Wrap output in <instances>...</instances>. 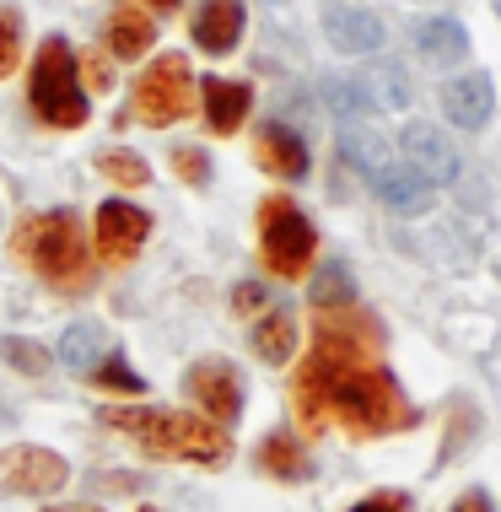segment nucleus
Instances as JSON below:
<instances>
[{"label":"nucleus","instance_id":"obj_1","mask_svg":"<svg viewBox=\"0 0 501 512\" xmlns=\"http://www.w3.org/2000/svg\"><path fill=\"white\" fill-rule=\"evenodd\" d=\"M372 345H378V329L372 324H361L356 335L351 329L340 335L334 324L318 329L313 356L302 362L297 383H291L308 432L324 426V415H334L351 437H388V432L415 426V410H410V399L399 394V383L388 378L383 367L361 362Z\"/></svg>","mask_w":501,"mask_h":512},{"label":"nucleus","instance_id":"obj_2","mask_svg":"<svg viewBox=\"0 0 501 512\" xmlns=\"http://www.w3.org/2000/svg\"><path fill=\"white\" fill-rule=\"evenodd\" d=\"M103 426H114L130 442H141L151 459H184V464H227L232 442L216 421L205 415H184V410H157V405H108Z\"/></svg>","mask_w":501,"mask_h":512},{"label":"nucleus","instance_id":"obj_3","mask_svg":"<svg viewBox=\"0 0 501 512\" xmlns=\"http://www.w3.org/2000/svg\"><path fill=\"white\" fill-rule=\"evenodd\" d=\"M22 254L33 259V270L44 275L49 286L60 292H81L92 281V265H87V238H81V221L71 211H49V216H33L22 227Z\"/></svg>","mask_w":501,"mask_h":512},{"label":"nucleus","instance_id":"obj_4","mask_svg":"<svg viewBox=\"0 0 501 512\" xmlns=\"http://www.w3.org/2000/svg\"><path fill=\"white\" fill-rule=\"evenodd\" d=\"M27 98H33V108L49 124H60V130L87 124L92 103L76 81V54L65 38H44V49H38V60H33V87H27Z\"/></svg>","mask_w":501,"mask_h":512},{"label":"nucleus","instance_id":"obj_5","mask_svg":"<svg viewBox=\"0 0 501 512\" xmlns=\"http://www.w3.org/2000/svg\"><path fill=\"white\" fill-rule=\"evenodd\" d=\"M189 114H194V71H189L184 54H162L135 81V119L141 124H178Z\"/></svg>","mask_w":501,"mask_h":512},{"label":"nucleus","instance_id":"obj_6","mask_svg":"<svg viewBox=\"0 0 501 512\" xmlns=\"http://www.w3.org/2000/svg\"><path fill=\"white\" fill-rule=\"evenodd\" d=\"M259 243H264V265H270L275 275H286V281H297V275L308 270V259H313L318 232L291 200H270L264 216H259Z\"/></svg>","mask_w":501,"mask_h":512},{"label":"nucleus","instance_id":"obj_7","mask_svg":"<svg viewBox=\"0 0 501 512\" xmlns=\"http://www.w3.org/2000/svg\"><path fill=\"white\" fill-rule=\"evenodd\" d=\"M65 459L49 448H11L6 459H0V486L17 491V496H49L65 486Z\"/></svg>","mask_w":501,"mask_h":512},{"label":"nucleus","instance_id":"obj_8","mask_svg":"<svg viewBox=\"0 0 501 512\" xmlns=\"http://www.w3.org/2000/svg\"><path fill=\"white\" fill-rule=\"evenodd\" d=\"M146 232H151V216L135 211L130 200H103L97 205V248H103L108 265H124V259L141 254Z\"/></svg>","mask_w":501,"mask_h":512},{"label":"nucleus","instance_id":"obj_9","mask_svg":"<svg viewBox=\"0 0 501 512\" xmlns=\"http://www.w3.org/2000/svg\"><path fill=\"white\" fill-rule=\"evenodd\" d=\"M399 146H405L410 168L421 173L431 189H437V184H453V178H458V151H453V141L437 130V124H426V119L405 124V135H399Z\"/></svg>","mask_w":501,"mask_h":512},{"label":"nucleus","instance_id":"obj_10","mask_svg":"<svg viewBox=\"0 0 501 512\" xmlns=\"http://www.w3.org/2000/svg\"><path fill=\"white\" fill-rule=\"evenodd\" d=\"M189 394L200 399L205 421H216V426L238 421V410H243V383H238V372H232L227 362L189 367Z\"/></svg>","mask_w":501,"mask_h":512},{"label":"nucleus","instance_id":"obj_11","mask_svg":"<svg viewBox=\"0 0 501 512\" xmlns=\"http://www.w3.org/2000/svg\"><path fill=\"white\" fill-rule=\"evenodd\" d=\"M324 38L340 54H378L383 49V22L361 6H329L324 11Z\"/></svg>","mask_w":501,"mask_h":512},{"label":"nucleus","instance_id":"obj_12","mask_svg":"<svg viewBox=\"0 0 501 512\" xmlns=\"http://www.w3.org/2000/svg\"><path fill=\"white\" fill-rule=\"evenodd\" d=\"M491 103H496V81L485 71H469L442 87V108H448V119L458 130H480L485 119H491Z\"/></svg>","mask_w":501,"mask_h":512},{"label":"nucleus","instance_id":"obj_13","mask_svg":"<svg viewBox=\"0 0 501 512\" xmlns=\"http://www.w3.org/2000/svg\"><path fill=\"white\" fill-rule=\"evenodd\" d=\"M254 151H259V168H270L275 178H302L308 173V141H302L291 124H259Z\"/></svg>","mask_w":501,"mask_h":512},{"label":"nucleus","instance_id":"obj_14","mask_svg":"<svg viewBox=\"0 0 501 512\" xmlns=\"http://www.w3.org/2000/svg\"><path fill=\"white\" fill-rule=\"evenodd\" d=\"M238 38H243V0H200L194 44L211 54H227V49H238Z\"/></svg>","mask_w":501,"mask_h":512},{"label":"nucleus","instance_id":"obj_15","mask_svg":"<svg viewBox=\"0 0 501 512\" xmlns=\"http://www.w3.org/2000/svg\"><path fill=\"white\" fill-rule=\"evenodd\" d=\"M372 184H378L383 205H394V211H405V216H421L431 205V184L415 168H399V162H383V168L372 173Z\"/></svg>","mask_w":501,"mask_h":512},{"label":"nucleus","instance_id":"obj_16","mask_svg":"<svg viewBox=\"0 0 501 512\" xmlns=\"http://www.w3.org/2000/svg\"><path fill=\"white\" fill-rule=\"evenodd\" d=\"M103 38H108V54H119V60H141V54H146L151 44H157V22H151L146 11L119 6L114 17H108Z\"/></svg>","mask_w":501,"mask_h":512},{"label":"nucleus","instance_id":"obj_17","mask_svg":"<svg viewBox=\"0 0 501 512\" xmlns=\"http://www.w3.org/2000/svg\"><path fill=\"white\" fill-rule=\"evenodd\" d=\"M108 356H114V340H108L103 324H71V329H65L60 362L71 367V372H97Z\"/></svg>","mask_w":501,"mask_h":512},{"label":"nucleus","instance_id":"obj_18","mask_svg":"<svg viewBox=\"0 0 501 512\" xmlns=\"http://www.w3.org/2000/svg\"><path fill=\"white\" fill-rule=\"evenodd\" d=\"M248 98L254 92L243 87V81H205V119H211V130L216 135H232L238 124L248 119Z\"/></svg>","mask_w":501,"mask_h":512},{"label":"nucleus","instance_id":"obj_19","mask_svg":"<svg viewBox=\"0 0 501 512\" xmlns=\"http://www.w3.org/2000/svg\"><path fill=\"white\" fill-rule=\"evenodd\" d=\"M415 44H421L426 60L453 65V60H464V54H469V33H464L453 17H431V22L415 27Z\"/></svg>","mask_w":501,"mask_h":512},{"label":"nucleus","instance_id":"obj_20","mask_svg":"<svg viewBox=\"0 0 501 512\" xmlns=\"http://www.w3.org/2000/svg\"><path fill=\"white\" fill-rule=\"evenodd\" d=\"M254 351L264 362H286L291 351H297V313L291 308H270L254 324Z\"/></svg>","mask_w":501,"mask_h":512},{"label":"nucleus","instance_id":"obj_21","mask_svg":"<svg viewBox=\"0 0 501 512\" xmlns=\"http://www.w3.org/2000/svg\"><path fill=\"white\" fill-rule=\"evenodd\" d=\"M259 469H270L275 480H308V453H302V442H291L286 432H275L270 442L259 448Z\"/></svg>","mask_w":501,"mask_h":512},{"label":"nucleus","instance_id":"obj_22","mask_svg":"<svg viewBox=\"0 0 501 512\" xmlns=\"http://www.w3.org/2000/svg\"><path fill=\"white\" fill-rule=\"evenodd\" d=\"M361 81V92L372 98V108H405L410 103V81L399 65H372L367 76H356Z\"/></svg>","mask_w":501,"mask_h":512},{"label":"nucleus","instance_id":"obj_23","mask_svg":"<svg viewBox=\"0 0 501 512\" xmlns=\"http://www.w3.org/2000/svg\"><path fill=\"white\" fill-rule=\"evenodd\" d=\"M351 297H356V281H351V270H345V265H324L313 275V286H308L313 308H345Z\"/></svg>","mask_w":501,"mask_h":512},{"label":"nucleus","instance_id":"obj_24","mask_svg":"<svg viewBox=\"0 0 501 512\" xmlns=\"http://www.w3.org/2000/svg\"><path fill=\"white\" fill-rule=\"evenodd\" d=\"M0 356H6L17 372H27V378H44L49 362H54L44 345H38V340H22V335H6V340H0Z\"/></svg>","mask_w":501,"mask_h":512},{"label":"nucleus","instance_id":"obj_25","mask_svg":"<svg viewBox=\"0 0 501 512\" xmlns=\"http://www.w3.org/2000/svg\"><path fill=\"white\" fill-rule=\"evenodd\" d=\"M324 103L334 108V114H367L372 108V98L361 92V81L356 76H324Z\"/></svg>","mask_w":501,"mask_h":512},{"label":"nucleus","instance_id":"obj_26","mask_svg":"<svg viewBox=\"0 0 501 512\" xmlns=\"http://www.w3.org/2000/svg\"><path fill=\"white\" fill-rule=\"evenodd\" d=\"M97 173H108L114 184H130V189L151 178V168L135 157V151H103V157H97Z\"/></svg>","mask_w":501,"mask_h":512},{"label":"nucleus","instance_id":"obj_27","mask_svg":"<svg viewBox=\"0 0 501 512\" xmlns=\"http://www.w3.org/2000/svg\"><path fill=\"white\" fill-rule=\"evenodd\" d=\"M22 60V22L11 11H0V76Z\"/></svg>","mask_w":501,"mask_h":512},{"label":"nucleus","instance_id":"obj_28","mask_svg":"<svg viewBox=\"0 0 501 512\" xmlns=\"http://www.w3.org/2000/svg\"><path fill=\"white\" fill-rule=\"evenodd\" d=\"M97 383H108V389H119V394H146V383H141V378H135V372H130V367H124V362H119V356H108V362H103V367H97Z\"/></svg>","mask_w":501,"mask_h":512},{"label":"nucleus","instance_id":"obj_29","mask_svg":"<svg viewBox=\"0 0 501 512\" xmlns=\"http://www.w3.org/2000/svg\"><path fill=\"white\" fill-rule=\"evenodd\" d=\"M173 168L184 173L189 184H205V178H211V162H205L200 146H178V151H173Z\"/></svg>","mask_w":501,"mask_h":512},{"label":"nucleus","instance_id":"obj_30","mask_svg":"<svg viewBox=\"0 0 501 512\" xmlns=\"http://www.w3.org/2000/svg\"><path fill=\"white\" fill-rule=\"evenodd\" d=\"M232 308H238V313H259L264 308V286L259 281H243L238 292H232Z\"/></svg>","mask_w":501,"mask_h":512},{"label":"nucleus","instance_id":"obj_31","mask_svg":"<svg viewBox=\"0 0 501 512\" xmlns=\"http://www.w3.org/2000/svg\"><path fill=\"white\" fill-rule=\"evenodd\" d=\"M351 512H405V496H399V491H378V496H367V502H356Z\"/></svg>","mask_w":501,"mask_h":512},{"label":"nucleus","instance_id":"obj_32","mask_svg":"<svg viewBox=\"0 0 501 512\" xmlns=\"http://www.w3.org/2000/svg\"><path fill=\"white\" fill-rule=\"evenodd\" d=\"M453 512H491V496H485V491H469V496H458Z\"/></svg>","mask_w":501,"mask_h":512},{"label":"nucleus","instance_id":"obj_33","mask_svg":"<svg viewBox=\"0 0 501 512\" xmlns=\"http://www.w3.org/2000/svg\"><path fill=\"white\" fill-rule=\"evenodd\" d=\"M146 6H151V11H173L178 0H146Z\"/></svg>","mask_w":501,"mask_h":512},{"label":"nucleus","instance_id":"obj_34","mask_svg":"<svg viewBox=\"0 0 501 512\" xmlns=\"http://www.w3.org/2000/svg\"><path fill=\"white\" fill-rule=\"evenodd\" d=\"M49 512H97V507H49Z\"/></svg>","mask_w":501,"mask_h":512},{"label":"nucleus","instance_id":"obj_35","mask_svg":"<svg viewBox=\"0 0 501 512\" xmlns=\"http://www.w3.org/2000/svg\"><path fill=\"white\" fill-rule=\"evenodd\" d=\"M496 11H501V0H496Z\"/></svg>","mask_w":501,"mask_h":512},{"label":"nucleus","instance_id":"obj_36","mask_svg":"<svg viewBox=\"0 0 501 512\" xmlns=\"http://www.w3.org/2000/svg\"><path fill=\"white\" fill-rule=\"evenodd\" d=\"M141 512H151V507H141Z\"/></svg>","mask_w":501,"mask_h":512},{"label":"nucleus","instance_id":"obj_37","mask_svg":"<svg viewBox=\"0 0 501 512\" xmlns=\"http://www.w3.org/2000/svg\"><path fill=\"white\" fill-rule=\"evenodd\" d=\"M496 270H501V265H496Z\"/></svg>","mask_w":501,"mask_h":512}]
</instances>
